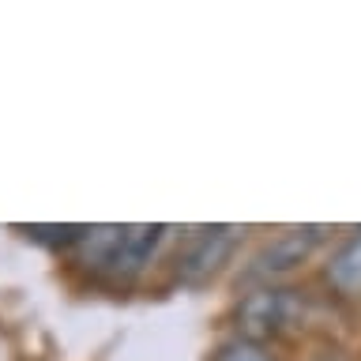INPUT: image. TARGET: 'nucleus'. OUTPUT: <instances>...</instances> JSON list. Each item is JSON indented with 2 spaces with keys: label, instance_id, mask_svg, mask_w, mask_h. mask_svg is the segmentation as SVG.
I'll return each mask as SVG.
<instances>
[{
  "label": "nucleus",
  "instance_id": "1",
  "mask_svg": "<svg viewBox=\"0 0 361 361\" xmlns=\"http://www.w3.org/2000/svg\"><path fill=\"white\" fill-rule=\"evenodd\" d=\"M301 320H305V301L298 298V290L264 286L237 305V327L252 338L286 335L293 327H301Z\"/></svg>",
  "mask_w": 361,
  "mask_h": 361
},
{
  "label": "nucleus",
  "instance_id": "2",
  "mask_svg": "<svg viewBox=\"0 0 361 361\" xmlns=\"http://www.w3.org/2000/svg\"><path fill=\"white\" fill-rule=\"evenodd\" d=\"M237 241H241V230H237V226H211V230H200V233L188 241L185 256L177 259L180 282H188V286L207 282L214 271H219L226 259H230V252L237 248Z\"/></svg>",
  "mask_w": 361,
  "mask_h": 361
},
{
  "label": "nucleus",
  "instance_id": "3",
  "mask_svg": "<svg viewBox=\"0 0 361 361\" xmlns=\"http://www.w3.org/2000/svg\"><path fill=\"white\" fill-rule=\"evenodd\" d=\"M327 237V226H298V230H286L279 233L275 241H267L259 252L252 256V267H248V275H286V271L301 267L305 259H309L320 241Z\"/></svg>",
  "mask_w": 361,
  "mask_h": 361
},
{
  "label": "nucleus",
  "instance_id": "4",
  "mask_svg": "<svg viewBox=\"0 0 361 361\" xmlns=\"http://www.w3.org/2000/svg\"><path fill=\"white\" fill-rule=\"evenodd\" d=\"M166 237V226H121V237H117V248H113V259L109 267L113 275L121 279H132L151 264V256L158 252Z\"/></svg>",
  "mask_w": 361,
  "mask_h": 361
},
{
  "label": "nucleus",
  "instance_id": "5",
  "mask_svg": "<svg viewBox=\"0 0 361 361\" xmlns=\"http://www.w3.org/2000/svg\"><path fill=\"white\" fill-rule=\"evenodd\" d=\"M324 275H327V282H331L338 293H346V298H361V230L350 233L346 241L331 252Z\"/></svg>",
  "mask_w": 361,
  "mask_h": 361
},
{
  "label": "nucleus",
  "instance_id": "6",
  "mask_svg": "<svg viewBox=\"0 0 361 361\" xmlns=\"http://www.w3.org/2000/svg\"><path fill=\"white\" fill-rule=\"evenodd\" d=\"M219 361H271V354H264L256 343H230V346H222Z\"/></svg>",
  "mask_w": 361,
  "mask_h": 361
}]
</instances>
